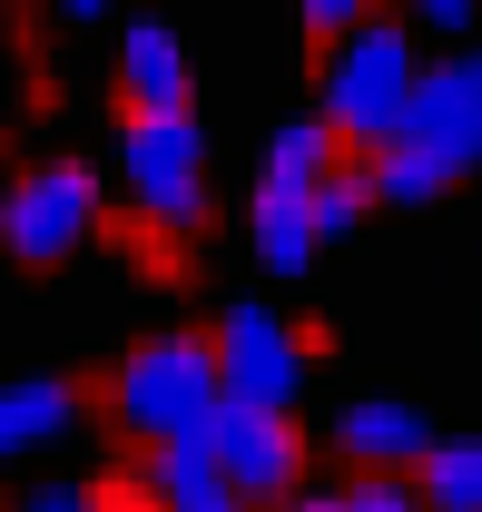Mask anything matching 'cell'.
Returning a JSON list of instances; mask_svg holds the SVG:
<instances>
[{
  "instance_id": "1",
  "label": "cell",
  "mask_w": 482,
  "mask_h": 512,
  "mask_svg": "<svg viewBox=\"0 0 482 512\" xmlns=\"http://www.w3.org/2000/svg\"><path fill=\"white\" fill-rule=\"evenodd\" d=\"M217 404H227V384H217V345L207 335H148V345H128L119 375H109V424L138 434V444H197L207 424H217Z\"/></svg>"
},
{
  "instance_id": "2",
  "label": "cell",
  "mask_w": 482,
  "mask_h": 512,
  "mask_svg": "<svg viewBox=\"0 0 482 512\" xmlns=\"http://www.w3.org/2000/svg\"><path fill=\"white\" fill-rule=\"evenodd\" d=\"M414 40L394 30V20H374L355 40H335L325 50V79H315V119L335 128L345 148H394L404 138V109H414Z\"/></svg>"
},
{
  "instance_id": "3",
  "label": "cell",
  "mask_w": 482,
  "mask_h": 512,
  "mask_svg": "<svg viewBox=\"0 0 482 512\" xmlns=\"http://www.w3.org/2000/svg\"><path fill=\"white\" fill-rule=\"evenodd\" d=\"M119 188L158 237H197L207 227V138H197V119H128Z\"/></svg>"
},
{
  "instance_id": "4",
  "label": "cell",
  "mask_w": 482,
  "mask_h": 512,
  "mask_svg": "<svg viewBox=\"0 0 482 512\" xmlns=\"http://www.w3.org/2000/svg\"><path fill=\"white\" fill-rule=\"evenodd\" d=\"M89 227H99V178H89L79 158H40V168H20L10 197H0V247L20 256V266L79 256Z\"/></svg>"
},
{
  "instance_id": "5",
  "label": "cell",
  "mask_w": 482,
  "mask_h": 512,
  "mask_svg": "<svg viewBox=\"0 0 482 512\" xmlns=\"http://www.w3.org/2000/svg\"><path fill=\"white\" fill-rule=\"evenodd\" d=\"M217 384H227V404H266V414H286L305 384V335L276 306H227L217 316Z\"/></svg>"
},
{
  "instance_id": "6",
  "label": "cell",
  "mask_w": 482,
  "mask_h": 512,
  "mask_svg": "<svg viewBox=\"0 0 482 512\" xmlns=\"http://www.w3.org/2000/svg\"><path fill=\"white\" fill-rule=\"evenodd\" d=\"M207 453H217V473H227L237 503H296V483H305L296 414H266V404H217Z\"/></svg>"
},
{
  "instance_id": "7",
  "label": "cell",
  "mask_w": 482,
  "mask_h": 512,
  "mask_svg": "<svg viewBox=\"0 0 482 512\" xmlns=\"http://www.w3.org/2000/svg\"><path fill=\"white\" fill-rule=\"evenodd\" d=\"M119 99H128V119H187V40L168 30V20H128Z\"/></svg>"
},
{
  "instance_id": "8",
  "label": "cell",
  "mask_w": 482,
  "mask_h": 512,
  "mask_svg": "<svg viewBox=\"0 0 482 512\" xmlns=\"http://www.w3.org/2000/svg\"><path fill=\"white\" fill-rule=\"evenodd\" d=\"M404 138H414V148H433L453 178H463V168H482V128H473V89H463V60H443V69H423V79H414Z\"/></svg>"
},
{
  "instance_id": "9",
  "label": "cell",
  "mask_w": 482,
  "mask_h": 512,
  "mask_svg": "<svg viewBox=\"0 0 482 512\" xmlns=\"http://www.w3.org/2000/svg\"><path fill=\"white\" fill-rule=\"evenodd\" d=\"M335 453H345L355 473H414L423 453H433V434H423L414 404L364 394V404H345V414H335Z\"/></svg>"
},
{
  "instance_id": "10",
  "label": "cell",
  "mask_w": 482,
  "mask_h": 512,
  "mask_svg": "<svg viewBox=\"0 0 482 512\" xmlns=\"http://www.w3.org/2000/svg\"><path fill=\"white\" fill-rule=\"evenodd\" d=\"M69 424H79V384H69V375H20V384H0V463L60 444Z\"/></svg>"
},
{
  "instance_id": "11",
  "label": "cell",
  "mask_w": 482,
  "mask_h": 512,
  "mask_svg": "<svg viewBox=\"0 0 482 512\" xmlns=\"http://www.w3.org/2000/svg\"><path fill=\"white\" fill-rule=\"evenodd\" d=\"M148 493H158V512H256V503L227 493V473H217L207 434H197V444H158V453H148Z\"/></svg>"
},
{
  "instance_id": "12",
  "label": "cell",
  "mask_w": 482,
  "mask_h": 512,
  "mask_svg": "<svg viewBox=\"0 0 482 512\" xmlns=\"http://www.w3.org/2000/svg\"><path fill=\"white\" fill-rule=\"evenodd\" d=\"M246 217H256V256H266L276 276H305V256L325 247V237H315V197H305V188H266V178H256V207H246Z\"/></svg>"
},
{
  "instance_id": "13",
  "label": "cell",
  "mask_w": 482,
  "mask_h": 512,
  "mask_svg": "<svg viewBox=\"0 0 482 512\" xmlns=\"http://www.w3.org/2000/svg\"><path fill=\"white\" fill-rule=\"evenodd\" d=\"M335 168H345V138H335L325 119H286L276 138H266V188H305L315 197Z\"/></svg>"
},
{
  "instance_id": "14",
  "label": "cell",
  "mask_w": 482,
  "mask_h": 512,
  "mask_svg": "<svg viewBox=\"0 0 482 512\" xmlns=\"http://www.w3.org/2000/svg\"><path fill=\"white\" fill-rule=\"evenodd\" d=\"M423 512H482V444L473 434H433V453L414 463Z\"/></svg>"
},
{
  "instance_id": "15",
  "label": "cell",
  "mask_w": 482,
  "mask_h": 512,
  "mask_svg": "<svg viewBox=\"0 0 482 512\" xmlns=\"http://www.w3.org/2000/svg\"><path fill=\"white\" fill-rule=\"evenodd\" d=\"M364 188H374V207H423V197L453 188V168H443L433 148H414V138H394V148L364 158Z\"/></svg>"
},
{
  "instance_id": "16",
  "label": "cell",
  "mask_w": 482,
  "mask_h": 512,
  "mask_svg": "<svg viewBox=\"0 0 482 512\" xmlns=\"http://www.w3.org/2000/svg\"><path fill=\"white\" fill-rule=\"evenodd\" d=\"M364 207H374V188H364V168H335L325 188H315V237H345Z\"/></svg>"
},
{
  "instance_id": "17",
  "label": "cell",
  "mask_w": 482,
  "mask_h": 512,
  "mask_svg": "<svg viewBox=\"0 0 482 512\" xmlns=\"http://www.w3.org/2000/svg\"><path fill=\"white\" fill-rule=\"evenodd\" d=\"M384 20V0H305V30L335 50V40H355V30H374Z\"/></svg>"
},
{
  "instance_id": "18",
  "label": "cell",
  "mask_w": 482,
  "mask_h": 512,
  "mask_svg": "<svg viewBox=\"0 0 482 512\" xmlns=\"http://www.w3.org/2000/svg\"><path fill=\"white\" fill-rule=\"evenodd\" d=\"M345 512H423V493H414V473H355Z\"/></svg>"
},
{
  "instance_id": "19",
  "label": "cell",
  "mask_w": 482,
  "mask_h": 512,
  "mask_svg": "<svg viewBox=\"0 0 482 512\" xmlns=\"http://www.w3.org/2000/svg\"><path fill=\"white\" fill-rule=\"evenodd\" d=\"M20 512H99V483H30Z\"/></svg>"
},
{
  "instance_id": "20",
  "label": "cell",
  "mask_w": 482,
  "mask_h": 512,
  "mask_svg": "<svg viewBox=\"0 0 482 512\" xmlns=\"http://www.w3.org/2000/svg\"><path fill=\"white\" fill-rule=\"evenodd\" d=\"M414 20H423V30H463V20H473V0H414Z\"/></svg>"
},
{
  "instance_id": "21",
  "label": "cell",
  "mask_w": 482,
  "mask_h": 512,
  "mask_svg": "<svg viewBox=\"0 0 482 512\" xmlns=\"http://www.w3.org/2000/svg\"><path fill=\"white\" fill-rule=\"evenodd\" d=\"M60 20H99V10H119V0H50Z\"/></svg>"
},
{
  "instance_id": "22",
  "label": "cell",
  "mask_w": 482,
  "mask_h": 512,
  "mask_svg": "<svg viewBox=\"0 0 482 512\" xmlns=\"http://www.w3.org/2000/svg\"><path fill=\"white\" fill-rule=\"evenodd\" d=\"M286 512H345V493H296Z\"/></svg>"
},
{
  "instance_id": "23",
  "label": "cell",
  "mask_w": 482,
  "mask_h": 512,
  "mask_svg": "<svg viewBox=\"0 0 482 512\" xmlns=\"http://www.w3.org/2000/svg\"><path fill=\"white\" fill-rule=\"evenodd\" d=\"M463 89H473V128H482V50L463 60Z\"/></svg>"
}]
</instances>
